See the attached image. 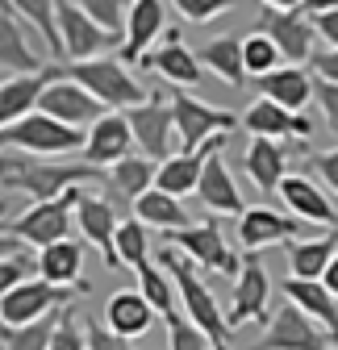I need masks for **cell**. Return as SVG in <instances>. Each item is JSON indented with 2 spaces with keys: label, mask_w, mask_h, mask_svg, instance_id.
Here are the masks:
<instances>
[{
  "label": "cell",
  "mask_w": 338,
  "mask_h": 350,
  "mask_svg": "<svg viewBox=\"0 0 338 350\" xmlns=\"http://www.w3.org/2000/svg\"><path fill=\"white\" fill-rule=\"evenodd\" d=\"M255 88H259L263 100H272V105H280L288 113H305V105L317 100V83L309 79L305 67H280V71L255 79Z\"/></svg>",
  "instance_id": "obj_23"
},
{
  "label": "cell",
  "mask_w": 338,
  "mask_h": 350,
  "mask_svg": "<svg viewBox=\"0 0 338 350\" xmlns=\"http://www.w3.org/2000/svg\"><path fill=\"white\" fill-rule=\"evenodd\" d=\"M338 254V230L322 234V238H305V242H288L284 246V258H288V267H292V280H317L326 275V267L334 262Z\"/></svg>",
  "instance_id": "obj_29"
},
{
  "label": "cell",
  "mask_w": 338,
  "mask_h": 350,
  "mask_svg": "<svg viewBox=\"0 0 338 350\" xmlns=\"http://www.w3.org/2000/svg\"><path fill=\"white\" fill-rule=\"evenodd\" d=\"M242 167L250 175V184L259 192H280V184L288 180L284 167H288V154H284V142H268V138H250L246 154H242Z\"/></svg>",
  "instance_id": "obj_28"
},
{
  "label": "cell",
  "mask_w": 338,
  "mask_h": 350,
  "mask_svg": "<svg viewBox=\"0 0 338 350\" xmlns=\"http://www.w3.org/2000/svg\"><path fill=\"white\" fill-rule=\"evenodd\" d=\"M305 234V221H297L292 213H276L268 204H250L242 217H238V242L246 250H263L272 242H284V238H301ZM305 242V238H301Z\"/></svg>",
  "instance_id": "obj_17"
},
{
  "label": "cell",
  "mask_w": 338,
  "mask_h": 350,
  "mask_svg": "<svg viewBox=\"0 0 338 350\" xmlns=\"http://www.w3.org/2000/svg\"><path fill=\"white\" fill-rule=\"evenodd\" d=\"M121 221H125V217L117 213V204H113L109 196H96V192H88V188L79 192L75 226H79L83 238L101 250L105 267H121V258H117V230H121Z\"/></svg>",
  "instance_id": "obj_12"
},
{
  "label": "cell",
  "mask_w": 338,
  "mask_h": 350,
  "mask_svg": "<svg viewBox=\"0 0 338 350\" xmlns=\"http://www.w3.org/2000/svg\"><path fill=\"white\" fill-rule=\"evenodd\" d=\"M59 29H63V55L71 63H92L105 51H113V46L125 42L117 33H105L96 21H88V13H83L75 0H59Z\"/></svg>",
  "instance_id": "obj_11"
},
{
  "label": "cell",
  "mask_w": 338,
  "mask_h": 350,
  "mask_svg": "<svg viewBox=\"0 0 338 350\" xmlns=\"http://www.w3.org/2000/svg\"><path fill=\"white\" fill-rule=\"evenodd\" d=\"M63 75H67V79H75L79 88H88V92H92L105 109H113V113H130V109H142V105H151V100H155L146 88L130 75V67H125L121 59L71 63Z\"/></svg>",
  "instance_id": "obj_3"
},
{
  "label": "cell",
  "mask_w": 338,
  "mask_h": 350,
  "mask_svg": "<svg viewBox=\"0 0 338 350\" xmlns=\"http://www.w3.org/2000/svg\"><path fill=\"white\" fill-rule=\"evenodd\" d=\"M83 192V188H79ZM79 192H67L59 200H47V204H29L21 217H13V221L5 226L9 238H21L25 246L34 250H47L55 242H67L71 234V221H75V204H79Z\"/></svg>",
  "instance_id": "obj_7"
},
{
  "label": "cell",
  "mask_w": 338,
  "mask_h": 350,
  "mask_svg": "<svg viewBox=\"0 0 338 350\" xmlns=\"http://www.w3.org/2000/svg\"><path fill=\"white\" fill-rule=\"evenodd\" d=\"M0 71L5 79H21V75H42V59L34 55L25 29H17V17L9 9H0Z\"/></svg>",
  "instance_id": "obj_24"
},
{
  "label": "cell",
  "mask_w": 338,
  "mask_h": 350,
  "mask_svg": "<svg viewBox=\"0 0 338 350\" xmlns=\"http://www.w3.org/2000/svg\"><path fill=\"white\" fill-rule=\"evenodd\" d=\"M55 79H63L59 67H47L42 75H21V79H5V83H0V129L34 117L42 96H47V88Z\"/></svg>",
  "instance_id": "obj_19"
},
{
  "label": "cell",
  "mask_w": 338,
  "mask_h": 350,
  "mask_svg": "<svg viewBox=\"0 0 338 350\" xmlns=\"http://www.w3.org/2000/svg\"><path fill=\"white\" fill-rule=\"evenodd\" d=\"M309 67H313V75H322L326 83H338V51H322Z\"/></svg>",
  "instance_id": "obj_48"
},
{
  "label": "cell",
  "mask_w": 338,
  "mask_h": 350,
  "mask_svg": "<svg viewBox=\"0 0 338 350\" xmlns=\"http://www.w3.org/2000/svg\"><path fill=\"white\" fill-rule=\"evenodd\" d=\"M155 180H159V167L142 154H130L125 163H117L109 171V188L125 200H142L146 192H155Z\"/></svg>",
  "instance_id": "obj_35"
},
{
  "label": "cell",
  "mask_w": 338,
  "mask_h": 350,
  "mask_svg": "<svg viewBox=\"0 0 338 350\" xmlns=\"http://www.w3.org/2000/svg\"><path fill=\"white\" fill-rule=\"evenodd\" d=\"M130 146H138L134 142V129H130V117L125 113H105L92 129H88V146H83V163L88 167H117V163H125L130 159Z\"/></svg>",
  "instance_id": "obj_16"
},
{
  "label": "cell",
  "mask_w": 338,
  "mask_h": 350,
  "mask_svg": "<svg viewBox=\"0 0 338 350\" xmlns=\"http://www.w3.org/2000/svg\"><path fill=\"white\" fill-rule=\"evenodd\" d=\"M313 17V29L322 42H330V51H338V5L334 9H322V13H309Z\"/></svg>",
  "instance_id": "obj_46"
},
{
  "label": "cell",
  "mask_w": 338,
  "mask_h": 350,
  "mask_svg": "<svg viewBox=\"0 0 338 350\" xmlns=\"http://www.w3.org/2000/svg\"><path fill=\"white\" fill-rule=\"evenodd\" d=\"M317 105H322L326 121L338 129V83H326V79H317Z\"/></svg>",
  "instance_id": "obj_47"
},
{
  "label": "cell",
  "mask_w": 338,
  "mask_h": 350,
  "mask_svg": "<svg viewBox=\"0 0 338 350\" xmlns=\"http://www.w3.org/2000/svg\"><path fill=\"white\" fill-rule=\"evenodd\" d=\"M134 217L146 226V230H172V234H180V230H188V208L176 200V196H167V192H146L142 200H134Z\"/></svg>",
  "instance_id": "obj_33"
},
{
  "label": "cell",
  "mask_w": 338,
  "mask_h": 350,
  "mask_svg": "<svg viewBox=\"0 0 338 350\" xmlns=\"http://www.w3.org/2000/svg\"><path fill=\"white\" fill-rule=\"evenodd\" d=\"M59 313H51L38 325H25V329H5V350H51V338L59 329Z\"/></svg>",
  "instance_id": "obj_39"
},
{
  "label": "cell",
  "mask_w": 338,
  "mask_h": 350,
  "mask_svg": "<svg viewBox=\"0 0 338 350\" xmlns=\"http://www.w3.org/2000/svg\"><path fill=\"white\" fill-rule=\"evenodd\" d=\"M0 184H5V196H13L17 188L25 196H34V204H47V200H59L67 192H79V188H92L101 180V171L88 167V163H25V154L17 159V150H5V163H0Z\"/></svg>",
  "instance_id": "obj_2"
},
{
  "label": "cell",
  "mask_w": 338,
  "mask_h": 350,
  "mask_svg": "<svg viewBox=\"0 0 338 350\" xmlns=\"http://www.w3.org/2000/svg\"><path fill=\"white\" fill-rule=\"evenodd\" d=\"M309 167L322 175V184L338 196V150H322V154H313V159H309Z\"/></svg>",
  "instance_id": "obj_45"
},
{
  "label": "cell",
  "mask_w": 338,
  "mask_h": 350,
  "mask_svg": "<svg viewBox=\"0 0 338 350\" xmlns=\"http://www.w3.org/2000/svg\"><path fill=\"white\" fill-rule=\"evenodd\" d=\"M172 9H180V17L192 21V25H205V21H213V17L230 13L234 5H230V0H176Z\"/></svg>",
  "instance_id": "obj_43"
},
{
  "label": "cell",
  "mask_w": 338,
  "mask_h": 350,
  "mask_svg": "<svg viewBox=\"0 0 338 350\" xmlns=\"http://www.w3.org/2000/svg\"><path fill=\"white\" fill-rule=\"evenodd\" d=\"M155 309H151V300L142 296V292H113L109 296V304H105V325L113 329V334H121V338H142L151 325H155Z\"/></svg>",
  "instance_id": "obj_27"
},
{
  "label": "cell",
  "mask_w": 338,
  "mask_h": 350,
  "mask_svg": "<svg viewBox=\"0 0 338 350\" xmlns=\"http://www.w3.org/2000/svg\"><path fill=\"white\" fill-rule=\"evenodd\" d=\"M322 284H326V292H330V296H338V254H334V262H330V267H326Z\"/></svg>",
  "instance_id": "obj_49"
},
{
  "label": "cell",
  "mask_w": 338,
  "mask_h": 350,
  "mask_svg": "<svg viewBox=\"0 0 338 350\" xmlns=\"http://www.w3.org/2000/svg\"><path fill=\"white\" fill-rule=\"evenodd\" d=\"M0 142H5V150H21V154H38V159H63V154H75L88 146V134H79L71 125H59L47 113H34L17 125L0 129Z\"/></svg>",
  "instance_id": "obj_5"
},
{
  "label": "cell",
  "mask_w": 338,
  "mask_h": 350,
  "mask_svg": "<svg viewBox=\"0 0 338 350\" xmlns=\"http://www.w3.org/2000/svg\"><path fill=\"white\" fill-rule=\"evenodd\" d=\"M117 258L125 262V267H134V271H142L151 262V234H146V226L138 221V217H125L121 221V230H117Z\"/></svg>",
  "instance_id": "obj_37"
},
{
  "label": "cell",
  "mask_w": 338,
  "mask_h": 350,
  "mask_svg": "<svg viewBox=\"0 0 338 350\" xmlns=\"http://www.w3.org/2000/svg\"><path fill=\"white\" fill-rule=\"evenodd\" d=\"M38 113H47V117H55L59 125H71V129H92L101 117H105V105L88 92V88H79L75 79H55L51 88H47V96H42V105H38Z\"/></svg>",
  "instance_id": "obj_14"
},
{
  "label": "cell",
  "mask_w": 338,
  "mask_h": 350,
  "mask_svg": "<svg viewBox=\"0 0 338 350\" xmlns=\"http://www.w3.org/2000/svg\"><path fill=\"white\" fill-rule=\"evenodd\" d=\"M142 67H151V71H159L167 83H176L180 88V92H184V88H196L200 79H205V67H200V59L184 46V42H180V33L176 29H167L163 33V42H159V46L142 59Z\"/></svg>",
  "instance_id": "obj_20"
},
{
  "label": "cell",
  "mask_w": 338,
  "mask_h": 350,
  "mask_svg": "<svg viewBox=\"0 0 338 350\" xmlns=\"http://www.w3.org/2000/svg\"><path fill=\"white\" fill-rule=\"evenodd\" d=\"M242 125L250 129V138H268V142H280L288 134H297V138L313 134V121L305 113H288V109H280V105H272L263 96L242 113Z\"/></svg>",
  "instance_id": "obj_22"
},
{
  "label": "cell",
  "mask_w": 338,
  "mask_h": 350,
  "mask_svg": "<svg viewBox=\"0 0 338 350\" xmlns=\"http://www.w3.org/2000/svg\"><path fill=\"white\" fill-rule=\"evenodd\" d=\"M79 9L88 13V21H96L105 33H117V38H121V25L130 21V5H121V0H83Z\"/></svg>",
  "instance_id": "obj_40"
},
{
  "label": "cell",
  "mask_w": 338,
  "mask_h": 350,
  "mask_svg": "<svg viewBox=\"0 0 338 350\" xmlns=\"http://www.w3.org/2000/svg\"><path fill=\"white\" fill-rule=\"evenodd\" d=\"M125 117H130V129H134V142H138L142 159H151V163L163 167L167 159L184 154L172 100H167V105H163V100H151V105H142V109H130Z\"/></svg>",
  "instance_id": "obj_9"
},
{
  "label": "cell",
  "mask_w": 338,
  "mask_h": 350,
  "mask_svg": "<svg viewBox=\"0 0 338 350\" xmlns=\"http://www.w3.org/2000/svg\"><path fill=\"white\" fill-rule=\"evenodd\" d=\"M242 59H246V75H255V79H263V75L284 67V55L276 51V42L263 38V33H246L242 38Z\"/></svg>",
  "instance_id": "obj_38"
},
{
  "label": "cell",
  "mask_w": 338,
  "mask_h": 350,
  "mask_svg": "<svg viewBox=\"0 0 338 350\" xmlns=\"http://www.w3.org/2000/svg\"><path fill=\"white\" fill-rule=\"evenodd\" d=\"M167 350H213V342H209L184 313H172L167 317Z\"/></svg>",
  "instance_id": "obj_41"
},
{
  "label": "cell",
  "mask_w": 338,
  "mask_h": 350,
  "mask_svg": "<svg viewBox=\"0 0 338 350\" xmlns=\"http://www.w3.org/2000/svg\"><path fill=\"white\" fill-rule=\"evenodd\" d=\"M163 17H167V5L163 0H134L130 5V21H125V42H121V63H142L155 46V38L167 33L163 29Z\"/></svg>",
  "instance_id": "obj_21"
},
{
  "label": "cell",
  "mask_w": 338,
  "mask_h": 350,
  "mask_svg": "<svg viewBox=\"0 0 338 350\" xmlns=\"http://www.w3.org/2000/svg\"><path fill=\"white\" fill-rule=\"evenodd\" d=\"M172 113H176V129H180V142H184V154H196L205 150L213 138L230 134V129L238 125V117L230 109H213V105H205L188 92H172Z\"/></svg>",
  "instance_id": "obj_8"
},
{
  "label": "cell",
  "mask_w": 338,
  "mask_h": 350,
  "mask_svg": "<svg viewBox=\"0 0 338 350\" xmlns=\"http://www.w3.org/2000/svg\"><path fill=\"white\" fill-rule=\"evenodd\" d=\"M196 196H200V204H205L209 213H222V217H242V213H246V200H242V192H238V184H234V175L226 171L222 154L209 159Z\"/></svg>",
  "instance_id": "obj_26"
},
{
  "label": "cell",
  "mask_w": 338,
  "mask_h": 350,
  "mask_svg": "<svg viewBox=\"0 0 338 350\" xmlns=\"http://www.w3.org/2000/svg\"><path fill=\"white\" fill-rule=\"evenodd\" d=\"M280 200L284 208L297 217V221H309L317 230H338V208L330 204V196L309 180V175H288V180L280 184Z\"/></svg>",
  "instance_id": "obj_18"
},
{
  "label": "cell",
  "mask_w": 338,
  "mask_h": 350,
  "mask_svg": "<svg viewBox=\"0 0 338 350\" xmlns=\"http://www.w3.org/2000/svg\"><path fill=\"white\" fill-rule=\"evenodd\" d=\"M250 350H338V346H334V338L313 317H305L297 304L284 300L280 309L272 313L263 338L250 346Z\"/></svg>",
  "instance_id": "obj_10"
},
{
  "label": "cell",
  "mask_w": 338,
  "mask_h": 350,
  "mask_svg": "<svg viewBox=\"0 0 338 350\" xmlns=\"http://www.w3.org/2000/svg\"><path fill=\"white\" fill-rule=\"evenodd\" d=\"M200 67L222 75L230 88H242L246 83V59H242V38L238 33H222V38H209L205 46L196 51Z\"/></svg>",
  "instance_id": "obj_30"
},
{
  "label": "cell",
  "mask_w": 338,
  "mask_h": 350,
  "mask_svg": "<svg viewBox=\"0 0 338 350\" xmlns=\"http://www.w3.org/2000/svg\"><path fill=\"white\" fill-rule=\"evenodd\" d=\"M167 242H176L192 262H200L205 271H222V275H234L238 280V271H242V258L226 246V238H222V230H218V221H205V226H188V230H180V234H172Z\"/></svg>",
  "instance_id": "obj_15"
},
{
  "label": "cell",
  "mask_w": 338,
  "mask_h": 350,
  "mask_svg": "<svg viewBox=\"0 0 338 350\" xmlns=\"http://www.w3.org/2000/svg\"><path fill=\"white\" fill-rule=\"evenodd\" d=\"M138 292L151 300V309L167 321V317H172V313H180L176 309V300H180V292H176V284H172V275H167V271H159L155 267V262H146V267L138 271Z\"/></svg>",
  "instance_id": "obj_36"
},
{
  "label": "cell",
  "mask_w": 338,
  "mask_h": 350,
  "mask_svg": "<svg viewBox=\"0 0 338 350\" xmlns=\"http://www.w3.org/2000/svg\"><path fill=\"white\" fill-rule=\"evenodd\" d=\"M255 33L276 42V51L284 55V67H305L317 59V46H313L317 29L305 5H272V0H263Z\"/></svg>",
  "instance_id": "obj_4"
},
{
  "label": "cell",
  "mask_w": 338,
  "mask_h": 350,
  "mask_svg": "<svg viewBox=\"0 0 338 350\" xmlns=\"http://www.w3.org/2000/svg\"><path fill=\"white\" fill-rule=\"evenodd\" d=\"M0 292H13L29 280H42V254H34V246L17 242L5 234V242H0Z\"/></svg>",
  "instance_id": "obj_32"
},
{
  "label": "cell",
  "mask_w": 338,
  "mask_h": 350,
  "mask_svg": "<svg viewBox=\"0 0 338 350\" xmlns=\"http://www.w3.org/2000/svg\"><path fill=\"white\" fill-rule=\"evenodd\" d=\"M83 334H88V350H138L130 338L113 334L109 325H101V321H92V317H88V325H83Z\"/></svg>",
  "instance_id": "obj_44"
},
{
  "label": "cell",
  "mask_w": 338,
  "mask_h": 350,
  "mask_svg": "<svg viewBox=\"0 0 338 350\" xmlns=\"http://www.w3.org/2000/svg\"><path fill=\"white\" fill-rule=\"evenodd\" d=\"M42 254V280L47 284H55V288H88L92 292V284L83 280L79 271H83V246L79 242H55V246H47V250H38Z\"/></svg>",
  "instance_id": "obj_31"
},
{
  "label": "cell",
  "mask_w": 338,
  "mask_h": 350,
  "mask_svg": "<svg viewBox=\"0 0 338 350\" xmlns=\"http://www.w3.org/2000/svg\"><path fill=\"white\" fill-rule=\"evenodd\" d=\"M159 262H163V271L172 275V284H176V292H180L184 317H188L209 342H213V350H230V346H226V342H230V321L222 317V304H218L213 288L200 280V271L192 267V258H188L180 246H163V250H159Z\"/></svg>",
  "instance_id": "obj_1"
},
{
  "label": "cell",
  "mask_w": 338,
  "mask_h": 350,
  "mask_svg": "<svg viewBox=\"0 0 338 350\" xmlns=\"http://www.w3.org/2000/svg\"><path fill=\"white\" fill-rule=\"evenodd\" d=\"M268 296H272V280H268V267H263V254L259 250H246L242 258V271L234 280V296H230V329L246 325V321H263L268 313Z\"/></svg>",
  "instance_id": "obj_13"
},
{
  "label": "cell",
  "mask_w": 338,
  "mask_h": 350,
  "mask_svg": "<svg viewBox=\"0 0 338 350\" xmlns=\"http://www.w3.org/2000/svg\"><path fill=\"white\" fill-rule=\"evenodd\" d=\"M79 296H88V288H55L47 280H29L13 292H0V321H5V329H25L75 304Z\"/></svg>",
  "instance_id": "obj_6"
},
{
  "label": "cell",
  "mask_w": 338,
  "mask_h": 350,
  "mask_svg": "<svg viewBox=\"0 0 338 350\" xmlns=\"http://www.w3.org/2000/svg\"><path fill=\"white\" fill-rule=\"evenodd\" d=\"M5 9L21 13V21H29L42 33V42H47V51L55 59H67L63 55V29H59V5H55V0H9Z\"/></svg>",
  "instance_id": "obj_34"
},
{
  "label": "cell",
  "mask_w": 338,
  "mask_h": 350,
  "mask_svg": "<svg viewBox=\"0 0 338 350\" xmlns=\"http://www.w3.org/2000/svg\"><path fill=\"white\" fill-rule=\"evenodd\" d=\"M51 350H88V334L79 329V317H75V304L59 313V329L51 338Z\"/></svg>",
  "instance_id": "obj_42"
},
{
  "label": "cell",
  "mask_w": 338,
  "mask_h": 350,
  "mask_svg": "<svg viewBox=\"0 0 338 350\" xmlns=\"http://www.w3.org/2000/svg\"><path fill=\"white\" fill-rule=\"evenodd\" d=\"M284 300L297 304L305 317H313L338 346V296H330L326 284H317V280H284Z\"/></svg>",
  "instance_id": "obj_25"
}]
</instances>
